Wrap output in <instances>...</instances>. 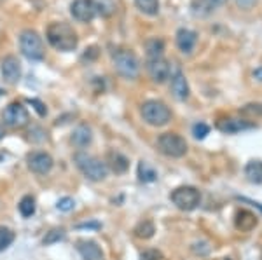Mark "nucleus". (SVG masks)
<instances>
[{"mask_svg": "<svg viewBox=\"0 0 262 260\" xmlns=\"http://www.w3.org/2000/svg\"><path fill=\"white\" fill-rule=\"evenodd\" d=\"M142 117L149 126L161 128L166 126L171 121V110L168 108L166 103L159 102V100H149L142 105Z\"/></svg>", "mask_w": 262, "mask_h": 260, "instance_id": "nucleus-4", "label": "nucleus"}, {"mask_svg": "<svg viewBox=\"0 0 262 260\" xmlns=\"http://www.w3.org/2000/svg\"><path fill=\"white\" fill-rule=\"evenodd\" d=\"M253 77L259 79V81H262V68H257L255 72H253Z\"/></svg>", "mask_w": 262, "mask_h": 260, "instance_id": "nucleus-36", "label": "nucleus"}, {"mask_svg": "<svg viewBox=\"0 0 262 260\" xmlns=\"http://www.w3.org/2000/svg\"><path fill=\"white\" fill-rule=\"evenodd\" d=\"M135 236L137 238H142V240H149V238L154 236V232H156V227H154V224H152L150 220H143L140 222V224L135 227Z\"/></svg>", "mask_w": 262, "mask_h": 260, "instance_id": "nucleus-25", "label": "nucleus"}, {"mask_svg": "<svg viewBox=\"0 0 262 260\" xmlns=\"http://www.w3.org/2000/svg\"><path fill=\"white\" fill-rule=\"evenodd\" d=\"M105 164H107V168H111L116 175H122V173H126V171H128L129 161H128V157H124L121 152L112 150V152H108L107 162H105Z\"/></svg>", "mask_w": 262, "mask_h": 260, "instance_id": "nucleus-18", "label": "nucleus"}, {"mask_svg": "<svg viewBox=\"0 0 262 260\" xmlns=\"http://www.w3.org/2000/svg\"><path fill=\"white\" fill-rule=\"evenodd\" d=\"M208 4H212L213 7H219V6H222V4H226V0H206Z\"/></svg>", "mask_w": 262, "mask_h": 260, "instance_id": "nucleus-35", "label": "nucleus"}, {"mask_svg": "<svg viewBox=\"0 0 262 260\" xmlns=\"http://www.w3.org/2000/svg\"><path fill=\"white\" fill-rule=\"evenodd\" d=\"M70 14L79 23H90L95 18V11H93L90 0H74L70 4Z\"/></svg>", "mask_w": 262, "mask_h": 260, "instance_id": "nucleus-12", "label": "nucleus"}, {"mask_svg": "<svg viewBox=\"0 0 262 260\" xmlns=\"http://www.w3.org/2000/svg\"><path fill=\"white\" fill-rule=\"evenodd\" d=\"M28 168L37 175H46L53 170L54 161L53 157L49 156L48 152H42V150H35V152H30L27 157Z\"/></svg>", "mask_w": 262, "mask_h": 260, "instance_id": "nucleus-10", "label": "nucleus"}, {"mask_svg": "<svg viewBox=\"0 0 262 260\" xmlns=\"http://www.w3.org/2000/svg\"><path fill=\"white\" fill-rule=\"evenodd\" d=\"M91 7L95 11V16L108 18L116 12V0H90Z\"/></svg>", "mask_w": 262, "mask_h": 260, "instance_id": "nucleus-19", "label": "nucleus"}, {"mask_svg": "<svg viewBox=\"0 0 262 260\" xmlns=\"http://www.w3.org/2000/svg\"><path fill=\"white\" fill-rule=\"evenodd\" d=\"M210 246H208V243H205V241H200V243H194L192 245V251L196 255H206V253H210Z\"/></svg>", "mask_w": 262, "mask_h": 260, "instance_id": "nucleus-32", "label": "nucleus"}, {"mask_svg": "<svg viewBox=\"0 0 262 260\" xmlns=\"http://www.w3.org/2000/svg\"><path fill=\"white\" fill-rule=\"evenodd\" d=\"M70 141L74 144L77 149H84L88 147L93 141V133H91V128L86 124H81L72 131V136H70Z\"/></svg>", "mask_w": 262, "mask_h": 260, "instance_id": "nucleus-16", "label": "nucleus"}, {"mask_svg": "<svg viewBox=\"0 0 262 260\" xmlns=\"http://www.w3.org/2000/svg\"><path fill=\"white\" fill-rule=\"evenodd\" d=\"M170 199L177 208L182 209V211H192V209H196L200 206L201 192L198 191L196 187H189V185L177 187L170 194Z\"/></svg>", "mask_w": 262, "mask_h": 260, "instance_id": "nucleus-6", "label": "nucleus"}, {"mask_svg": "<svg viewBox=\"0 0 262 260\" xmlns=\"http://www.w3.org/2000/svg\"><path fill=\"white\" fill-rule=\"evenodd\" d=\"M4 135H6V129H4V126L0 124V140L4 138Z\"/></svg>", "mask_w": 262, "mask_h": 260, "instance_id": "nucleus-38", "label": "nucleus"}, {"mask_svg": "<svg viewBox=\"0 0 262 260\" xmlns=\"http://www.w3.org/2000/svg\"><path fill=\"white\" fill-rule=\"evenodd\" d=\"M242 112L245 115H262V103H250V105H245L242 108Z\"/></svg>", "mask_w": 262, "mask_h": 260, "instance_id": "nucleus-29", "label": "nucleus"}, {"mask_svg": "<svg viewBox=\"0 0 262 260\" xmlns=\"http://www.w3.org/2000/svg\"><path fill=\"white\" fill-rule=\"evenodd\" d=\"M171 93L177 100L184 102V100L189 98V82L185 79V75L180 72V70H175V74H171Z\"/></svg>", "mask_w": 262, "mask_h": 260, "instance_id": "nucleus-15", "label": "nucleus"}, {"mask_svg": "<svg viewBox=\"0 0 262 260\" xmlns=\"http://www.w3.org/2000/svg\"><path fill=\"white\" fill-rule=\"evenodd\" d=\"M46 37L48 42L53 45L56 51L61 53H70L77 48L79 44V37L75 33L74 28L69 23H63V21H54L48 27L46 30Z\"/></svg>", "mask_w": 262, "mask_h": 260, "instance_id": "nucleus-1", "label": "nucleus"}, {"mask_svg": "<svg viewBox=\"0 0 262 260\" xmlns=\"http://www.w3.org/2000/svg\"><path fill=\"white\" fill-rule=\"evenodd\" d=\"M112 65L121 77L133 81L140 74V61L129 49H117L112 53Z\"/></svg>", "mask_w": 262, "mask_h": 260, "instance_id": "nucleus-3", "label": "nucleus"}, {"mask_svg": "<svg viewBox=\"0 0 262 260\" xmlns=\"http://www.w3.org/2000/svg\"><path fill=\"white\" fill-rule=\"evenodd\" d=\"M191 9H192V14L196 16V18H205V16L212 14V12L215 11V7L212 6V4L206 2V0H192Z\"/></svg>", "mask_w": 262, "mask_h": 260, "instance_id": "nucleus-21", "label": "nucleus"}, {"mask_svg": "<svg viewBox=\"0 0 262 260\" xmlns=\"http://www.w3.org/2000/svg\"><path fill=\"white\" fill-rule=\"evenodd\" d=\"M210 133V128L206 124H203V123H198V124H194V128H192V135L194 138H198V140H203L206 135Z\"/></svg>", "mask_w": 262, "mask_h": 260, "instance_id": "nucleus-30", "label": "nucleus"}, {"mask_svg": "<svg viewBox=\"0 0 262 260\" xmlns=\"http://www.w3.org/2000/svg\"><path fill=\"white\" fill-rule=\"evenodd\" d=\"M161 255L158 253V251H145V253L142 255V260H158Z\"/></svg>", "mask_w": 262, "mask_h": 260, "instance_id": "nucleus-34", "label": "nucleus"}, {"mask_svg": "<svg viewBox=\"0 0 262 260\" xmlns=\"http://www.w3.org/2000/svg\"><path fill=\"white\" fill-rule=\"evenodd\" d=\"M77 251L84 260H105V255L98 246V243L93 240H79Z\"/></svg>", "mask_w": 262, "mask_h": 260, "instance_id": "nucleus-13", "label": "nucleus"}, {"mask_svg": "<svg viewBox=\"0 0 262 260\" xmlns=\"http://www.w3.org/2000/svg\"><path fill=\"white\" fill-rule=\"evenodd\" d=\"M18 209H19L21 217H25V219H30L33 213H35V199H33L32 196H25V198L19 201Z\"/></svg>", "mask_w": 262, "mask_h": 260, "instance_id": "nucleus-26", "label": "nucleus"}, {"mask_svg": "<svg viewBox=\"0 0 262 260\" xmlns=\"http://www.w3.org/2000/svg\"><path fill=\"white\" fill-rule=\"evenodd\" d=\"M79 227H95V229H98L100 227V224H81V225H79Z\"/></svg>", "mask_w": 262, "mask_h": 260, "instance_id": "nucleus-37", "label": "nucleus"}, {"mask_svg": "<svg viewBox=\"0 0 262 260\" xmlns=\"http://www.w3.org/2000/svg\"><path fill=\"white\" fill-rule=\"evenodd\" d=\"M138 178H140V182L143 183H150V182H156L158 173H156V170L149 162L140 161V164H138Z\"/></svg>", "mask_w": 262, "mask_h": 260, "instance_id": "nucleus-22", "label": "nucleus"}, {"mask_svg": "<svg viewBox=\"0 0 262 260\" xmlns=\"http://www.w3.org/2000/svg\"><path fill=\"white\" fill-rule=\"evenodd\" d=\"M75 206V201L72 199V198H61L60 201H58V204H56V208L60 209V211H72Z\"/></svg>", "mask_w": 262, "mask_h": 260, "instance_id": "nucleus-31", "label": "nucleus"}, {"mask_svg": "<svg viewBox=\"0 0 262 260\" xmlns=\"http://www.w3.org/2000/svg\"><path fill=\"white\" fill-rule=\"evenodd\" d=\"M177 48L180 49L184 54H191L194 51V48H196V42H198V35L196 32L189 30V28H180L179 32H177Z\"/></svg>", "mask_w": 262, "mask_h": 260, "instance_id": "nucleus-14", "label": "nucleus"}, {"mask_svg": "<svg viewBox=\"0 0 262 260\" xmlns=\"http://www.w3.org/2000/svg\"><path fill=\"white\" fill-rule=\"evenodd\" d=\"M147 72H149L150 79L154 82L163 84L166 79H170L171 66H170V63L164 60V56L150 58V60H147Z\"/></svg>", "mask_w": 262, "mask_h": 260, "instance_id": "nucleus-9", "label": "nucleus"}, {"mask_svg": "<svg viewBox=\"0 0 262 260\" xmlns=\"http://www.w3.org/2000/svg\"><path fill=\"white\" fill-rule=\"evenodd\" d=\"M245 175L252 183H262V161L255 159V161L248 162L247 168H245Z\"/></svg>", "mask_w": 262, "mask_h": 260, "instance_id": "nucleus-20", "label": "nucleus"}, {"mask_svg": "<svg viewBox=\"0 0 262 260\" xmlns=\"http://www.w3.org/2000/svg\"><path fill=\"white\" fill-rule=\"evenodd\" d=\"M19 49L23 56L32 61H40L44 58V44L35 30H23L19 33Z\"/></svg>", "mask_w": 262, "mask_h": 260, "instance_id": "nucleus-5", "label": "nucleus"}, {"mask_svg": "<svg viewBox=\"0 0 262 260\" xmlns=\"http://www.w3.org/2000/svg\"><path fill=\"white\" fill-rule=\"evenodd\" d=\"M28 103L33 105V108H35L37 112H39V115H46V107H44V103L39 102V100H28Z\"/></svg>", "mask_w": 262, "mask_h": 260, "instance_id": "nucleus-33", "label": "nucleus"}, {"mask_svg": "<svg viewBox=\"0 0 262 260\" xmlns=\"http://www.w3.org/2000/svg\"><path fill=\"white\" fill-rule=\"evenodd\" d=\"M28 121H30L28 110L18 102L9 103L2 112V123L4 126H7V128H12V129L25 128V126L28 124Z\"/></svg>", "mask_w": 262, "mask_h": 260, "instance_id": "nucleus-8", "label": "nucleus"}, {"mask_svg": "<svg viewBox=\"0 0 262 260\" xmlns=\"http://www.w3.org/2000/svg\"><path fill=\"white\" fill-rule=\"evenodd\" d=\"M0 2H4V0H0Z\"/></svg>", "mask_w": 262, "mask_h": 260, "instance_id": "nucleus-40", "label": "nucleus"}, {"mask_svg": "<svg viewBox=\"0 0 262 260\" xmlns=\"http://www.w3.org/2000/svg\"><path fill=\"white\" fill-rule=\"evenodd\" d=\"M0 96H2V89H0Z\"/></svg>", "mask_w": 262, "mask_h": 260, "instance_id": "nucleus-39", "label": "nucleus"}, {"mask_svg": "<svg viewBox=\"0 0 262 260\" xmlns=\"http://www.w3.org/2000/svg\"><path fill=\"white\" fill-rule=\"evenodd\" d=\"M158 149L166 157L179 159L187 154V141L177 133H163L158 138Z\"/></svg>", "mask_w": 262, "mask_h": 260, "instance_id": "nucleus-7", "label": "nucleus"}, {"mask_svg": "<svg viewBox=\"0 0 262 260\" xmlns=\"http://www.w3.org/2000/svg\"><path fill=\"white\" fill-rule=\"evenodd\" d=\"M135 6L147 16H156L159 12V0H135Z\"/></svg>", "mask_w": 262, "mask_h": 260, "instance_id": "nucleus-23", "label": "nucleus"}, {"mask_svg": "<svg viewBox=\"0 0 262 260\" xmlns=\"http://www.w3.org/2000/svg\"><path fill=\"white\" fill-rule=\"evenodd\" d=\"M75 166L79 168V171L91 182H101V180L107 178L108 168L103 161H100L98 157L91 156L88 152H77L74 156Z\"/></svg>", "mask_w": 262, "mask_h": 260, "instance_id": "nucleus-2", "label": "nucleus"}, {"mask_svg": "<svg viewBox=\"0 0 262 260\" xmlns=\"http://www.w3.org/2000/svg\"><path fill=\"white\" fill-rule=\"evenodd\" d=\"M14 230L9 227H0V251H4L6 248H9L14 241Z\"/></svg>", "mask_w": 262, "mask_h": 260, "instance_id": "nucleus-28", "label": "nucleus"}, {"mask_svg": "<svg viewBox=\"0 0 262 260\" xmlns=\"http://www.w3.org/2000/svg\"><path fill=\"white\" fill-rule=\"evenodd\" d=\"M65 229H61V227H54V229H51L48 234L44 236V240H42V243L44 245H54V243H60L61 240H65Z\"/></svg>", "mask_w": 262, "mask_h": 260, "instance_id": "nucleus-27", "label": "nucleus"}, {"mask_svg": "<svg viewBox=\"0 0 262 260\" xmlns=\"http://www.w3.org/2000/svg\"><path fill=\"white\" fill-rule=\"evenodd\" d=\"M0 74L7 84H18L21 79V63L16 56H6L0 63Z\"/></svg>", "mask_w": 262, "mask_h": 260, "instance_id": "nucleus-11", "label": "nucleus"}, {"mask_svg": "<svg viewBox=\"0 0 262 260\" xmlns=\"http://www.w3.org/2000/svg\"><path fill=\"white\" fill-rule=\"evenodd\" d=\"M145 49H147V60H150V58H159V56H163L164 42L161 39H150V40H147Z\"/></svg>", "mask_w": 262, "mask_h": 260, "instance_id": "nucleus-24", "label": "nucleus"}, {"mask_svg": "<svg viewBox=\"0 0 262 260\" xmlns=\"http://www.w3.org/2000/svg\"><path fill=\"white\" fill-rule=\"evenodd\" d=\"M217 128L221 129L222 133H229L231 135V133H239V131H243V129H250L253 128V124L245 119H232V117H229V119L219 121Z\"/></svg>", "mask_w": 262, "mask_h": 260, "instance_id": "nucleus-17", "label": "nucleus"}]
</instances>
